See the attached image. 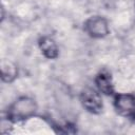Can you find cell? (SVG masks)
Listing matches in <instances>:
<instances>
[{
  "instance_id": "6",
  "label": "cell",
  "mask_w": 135,
  "mask_h": 135,
  "mask_svg": "<svg viewBox=\"0 0 135 135\" xmlns=\"http://www.w3.org/2000/svg\"><path fill=\"white\" fill-rule=\"evenodd\" d=\"M38 47L46 59L54 60L59 56V47L56 41L49 36H42L38 39Z\"/></svg>"
},
{
  "instance_id": "3",
  "label": "cell",
  "mask_w": 135,
  "mask_h": 135,
  "mask_svg": "<svg viewBox=\"0 0 135 135\" xmlns=\"http://www.w3.org/2000/svg\"><path fill=\"white\" fill-rule=\"evenodd\" d=\"M114 109L118 115L135 121V94L117 93L114 95Z\"/></svg>"
},
{
  "instance_id": "2",
  "label": "cell",
  "mask_w": 135,
  "mask_h": 135,
  "mask_svg": "<svg viewBox=\"0 0 135 135\" xmlns=\"http://www.w3.org/2000/svg\"><path fill=\"white\" fill-rule=\"evenodd\" d=\"M83 31L93 39H102L110 34V24L103 16H91L83 22Z\"/></svg>"
},
{
  "instance_id": "7",
  "label": "cell",
  "mask_w": 135,
  "mask_h": 135,
  "mask_svg": "<svg viewBox=\"0 0 135 135\" xmlns=\"http://www.w3.org/2000/svg\"><path fill=\"white\" fill-rule=\"evenodd\" d=\"M18 76V68L11 61H2L1 63V78L3 82H13Z\"/></svg>"
},
{
  "instance_id": "1",
  "label": "cell",
  "mask_w": 135,
  "mask_h": 135,
  "mask_svg": "<svg viewBox=\"0 0 135 135\" xmlns=\"http://www.w3.org/2000/svg\"><path fill=\"white\" fill-rule=\"evenodd\" d=\"M38 110L37 102L30 96L17 98L7 109L6 117L12 122H19L32 118Z\"/></svg>"
},
{
  "instance_id": "4",
  "label": "cell",
  "mask_w": 135,
  "mask_h": 135,
  "mask_svg": "<svg viewBox=\"0 0 135 135\" xmlns=\"http://www.w3.org/2000/svg\"><path fill=\"white\" fill-rule=\"evenodd\" d=\"M80 102L86 112L94 115L100 114L103 109L101 93H99L98 90L96 91L91 88L84 89L80 93Z\"/></svg>"
},
{
  "instance_id": "5",
  "label": "cell",
  "mask_w": 135,
  "mask_h": 135,
  "mask_svg": "<svg viewBox=\"0 0 135 135\" xmlns=\"http://www.w3.org/2000/svg\"><path fill=\"white\" fill-rule=\"evenodd\" d=\"M94 82L99 93L105 96L115 95V86L113 83V78L109 71L107 70L99 71L94 78Z\"/></svg>"
}]
</instances>
